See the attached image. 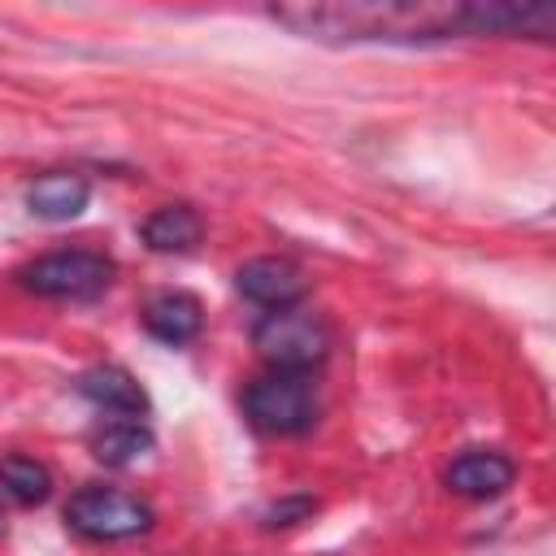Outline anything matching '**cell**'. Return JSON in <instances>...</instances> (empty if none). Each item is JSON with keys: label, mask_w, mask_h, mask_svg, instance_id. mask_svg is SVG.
I'll list each match as a JSON object with an SVG mask.
<instances>
[{"label": "cell", "mask_w": 556, "mask_h": 556, "mask_svg": "<svg viewBox=\"0 0 556 556\" xmlns=\"http://www.w3.org/2000/svg\"><path fill=\"white\" fill-rule=\"evenodd\" d=\"M513 473H517L513 460L500 456V452H465L447 465L443 482L465 500H491V495L513 486Z\"/></svg>", "instance_id": "obj_7"}, {"label": "cell", "mask_w": 556, "mask_h": 556, "mask_svg": "<svg viewBox=\"0 0 556 556\" xmlns=\"http://www.w3.org/2000/svg\"><path fill=\"white\" fill-rule=\"evenodd\" d=\"M139 235L152 252H191L204 235V222L191 204H165L139 226Z\"/></svg>", "instance_id": "obj_12"}, {"label": "cell", "mask_w": 556, "mask_h": 556, "mask_svg": "<svg viewBox=\"0 0 556 556\" xmlns=\"http://www.w3.org/2000/svg\"><path fill=\"white\" fill-rule=\"evenodd\" d=\"M78 391L104 408V413H117V417H143L148 413V395L143 387L122 369V365H96L78 378Z\"/></svg>", "instance_id": "obj_10"}, {"label": "cell", "mask_w": 556, "mask_h": 556, "mask_svg": "<svg viewBox=\"0 0 556 556\" xmlns=\"http://www.w3.org/2000/svg\"><path fill=\"white\" fill-rule=\"evenodd\" d=\"M91 200V187L83 174H65V169H52V174H39L30 187H26V208L43 222H70L87 208Z\"/></svg>", "instance_id": "obj_9"}, {"label": "cell", "mask_w": 556, "mask_h": 556, "mask_svg": "<svg viewBox=\"0 0 556 556\" xmlns=\"http://www.w3.org/2000/svg\"><path fill=\"white\" fill-rule=\"evenodd\" d=\"M235 287H239L252 304H261V308H269V313H274V308H295V304L308 295L304 269L291 265V261H282V256H256V261L239 265Z\"/></svg>", "instance_id": "obj_6"}, {"label": "cell", "mask_w": 556, "mask_h": 556, "mask_svg": "<svg viewBox=\"0 0 556 556\" xmlns=\"http://www.w3.org/2000/svg\"><path fill=\"white\" fill-rule=\"evenodd\" d=\"M252 348L265 365H274V374H308L313 365L326 361L330 330L321 317H313L304 308H274L256 321Z\"/></svg>", "instance_id": "obj_2"}, {"label": "cell", "mask_w": 556, "mask_h": 556, "mask_svg": "<svg viewBox=\"0 0 556 556\" xmlns=\"http://www.w3.org/2000/svg\"><path fill=\"white\" fill-rule=\"evenodd\" d=\"M0 486L17 500V504H43L52 495V473L43 460L35 456H4L0 460Z\"/></svg>", "instance_id": "obj_13"}, {"label": "cell", "mask_w": 556, "mask_h": 556, "mask_svg": "<svg viewBox=\"0 0 556 556\" xmlns=\"http://www.w3.org/2000/svg\"><path fill=\"white\" fill-rule=\"evenodd\" d=\"M274 22L313 39H447V35H513L552 26V9L517 4H434V0H348V4H278Z\"/></svg>", "instance_id": "obj_1"}, {"label": "cell", "mask_w": 556, "mask_h": 556, "mask_svg": "<svg viewBox=\"0 0 556 556\" xmlns=\"http://www.w3.org/2000/svg\"><path fill=\"white\" fill-rule=\"evenodd\" d=\"M65 521L83 539L117 543V539L148 534L152 530V508L139 495H126V491H113V486H83V491L70 495Z\"/></svg>", "instance_id": "obj_3"}, {"label": "cell", "mask_w": 556, "mask_h": 556, "mask_svg": "<svg viewBox=\"0 0 556 556\" xmlns=\"http://www.w3.org/2000/svg\"><path fill=\"white\" fill-rule=\"evenodd\" d=\"M143 326L148 334H156L161 343H187L200 334L204 326V304L191 295V291H156L148 304H143Z\"/></svg>", "instance_id": "obj_8"}, {"label": "cell", "mask_w": 556, "mask_h": 556, "mask_svg": "<svg viewBox=\"0 0 556 556\" xmlns=\"http://www.w3.org/2000/svg\"><path fill=\"white\" fill-rule=\"evenodd\" d=\"M243 413L265 434H304L317 421V391L308 374H269L243 391Z\"/></svg>", "instance_id": "obj_4"}, {"label": "cell", "mask_w": 556, "mask_h": 556, "mask_svg": "<svg viewBox=\"0 0 556 556\" xmlns=\"http://www.w3.org/2000/svg\"><path fill=\"white\" fill-rule=\"evenodd\" d=\"M148 452H152V430L139 417H117V421H109L91 434V456L109 469L139 465Z\"/></svg>", "instance_id": "obj_11"}, {"label": "cell", "mask_w": 556, "mask_h": 556, "mask_svg": "<svg viewBox=\"0 0 556 556\" xmlns=\"http://www.w3.org/2000/svg\"><path fill=\"white\" fill-rule=\"evenodd\" d=\"M295 513H308V500H300V504H295ZM278 517H291V508H274L265 526H278Z\"/></svg>", "instance_id": "obj_14"}, {"label": "cell", "mask_w": 556, "mask_h": 556, "mask_svg": "<svg viewBox=\"0 0 556 556\" xmlns=\"http://www.w3.org/2000/svg\"><path fill=\"white\" fill-rule=\"evenodd\" d=\"M22 287L43 300H91L113 282V261L104 252H48L30 261L22 274Z\"/></svg>", "instance_id": "obj_5"}]
</instances>
